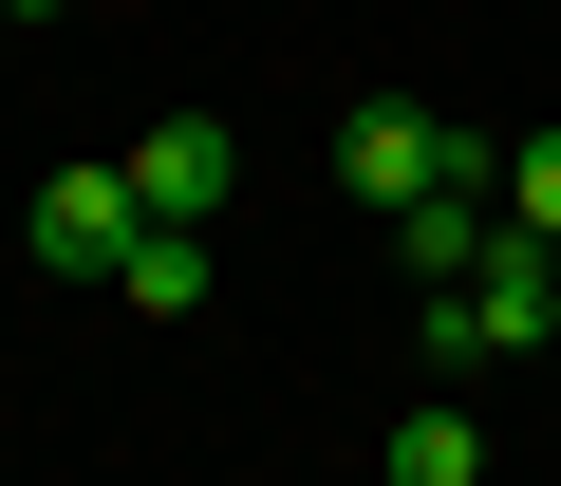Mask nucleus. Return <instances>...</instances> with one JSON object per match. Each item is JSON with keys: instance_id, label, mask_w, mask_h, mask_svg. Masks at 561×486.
I'll use <instances>...</instances> for the list:
<instances>
[{"instance_id": "f03ea898", "label": "nucleus", "mask_w": 561, "mask_h": 486, "mask_svg": "<svg viewBox=\"0 0 561 486\" xmlns=\"http://www.w3.org/2000/svg\"><path fill=\"white\" fill-rule=\"evenodd\" d=\"M20 243H38L57 281H113L131 243H150V187H131V169H57V187L20 206Z\"/></svg>"}, {"instance_id": "0eeeda50", "label": "nucleus", "mask_w": 561, "mask_h": 486, "mask_svg": "<svg viewBox=\"0 0 561 486\" xmlns=\"http://www.w3.org/2000/svg\"><path fill=\"white\" fill-rule=\"evenodd\" d=\"M486 206H505L524 243H561V131H505V169H486Z\"/></svg>"}, {"instance_id": "f257e3e1", "label": "nucleus", "mask_w": 561, "mask_h": 486, "mask_svg": "<svg viewBox=\"0 0 561 486\" xmlns=\"http://www.w3.org/2000/svg\"><path fill=\"white\" fill-rule=\"evenodd\" d=\"M486 169H505V150L449 131V113H412V94H356V113H337V187H356L375 224H412L431 187H486Z\"/></svg>"}, {"instance_id": "6e6552de", "label": "nucleus", "mask_w": 561, "mask_h": 486, "mask_svg": "<svg viewBox=\"0 0 561 486\" xmlns=\"http://www.w3.org/2000/svg\"><path fill=\"white\" fill-rule=\"evenodd\" d=\"M0 20H57V0H0Z\"/></svg>"}, {"instance_id": "423d86ee", "label": "nucleus", "mask_w": 561, "mask_h": 486, "mask_svg": "<svg viewBox=\"0 0 561 486\" xmlns=\"http://www.w3.org/2000/svg\"><path fill=\"white\" fill-rule=\"evenodd\" d=\"M393 486H486V430L468 412H393Z\"/></svg>"}, {"instance_id": "7ed1b4c3", "label": "nucleus", "mask_w": 561, "mask_h": 486, "mask_svg": "<svg viewBox=\"0 0 561 486\" xmlns=\"http://www.w3.org/2000/svg\"><path fill=\"white\" fill-rule=\"evenodd\" d=\"M225 169H243V150H225L206 113H169V131L131 150V187H150V224H225Z\"/></svg>"}, {"instance_id": "39448f33", "label": "nucleus", "mask_w": 561, "mask_h": 486, "mask_svg": "<svg viewBox=\"0 0 561 486\" xmlns=\"http://www.w3.org/2000/svg\"><path fill=\"white\" fill-rule=\"evenodd\" d=\"M113 300H131V319H187V300H206V224H150L131 263H113Z\"/></svg>"}, {"instance_id": "20e7f679", "label": "nucleus", "mask_w": 561, "mask_h": 486, "mask_svg": "<svg viewBox=\"0 0 561 486\" xmlns=\"http://www.w3.org/2000/svg\"><path fill=\"white\" fill-rule=\"evenodd\" d=\"M486 243H505V206H486V187H431V206H412V224H393V263H412V281H431V300H449V281H468V263H486Z\"/></svg>"}]
</instances>
